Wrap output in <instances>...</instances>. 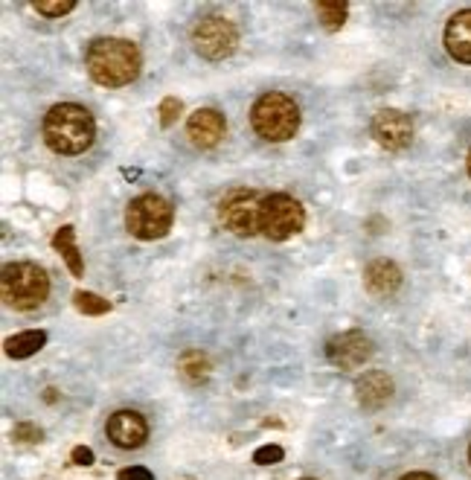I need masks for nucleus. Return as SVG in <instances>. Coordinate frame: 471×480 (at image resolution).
Wrapping results in <instances>:
<instances>
[{
    "mask_svg": "<svg viewBox=\"0 0 471 480\" xmlns=\"http://www.w3.org/2000/svg\"><path fill=\"white\" fill-rule=\"evenodd\" d=\"M445 50L460 65H471V9L457 12L445 27Z\"/></svg>",
    "mask_w": 471,
    "mask_h": 480,
    "instance_id": "4468645a",
    "label": "nucleus"
},
{
    "mask_svg": "<svg viewBox=\"0 0 471 480\" xmlns=\"http://www.w3.org/2000/svg\"><path fill=\"white\" fill-rule=\"evenodd\" d=\"M303 480H312V477H303Z\"/></svg>",
    "mask_w": 471,
    "mask_h": 480,
    "instance_id": "c85d7f7f",
    "label": "nucleus"
},
{
    "mask_svg": "<svg viewBox=\"0 0 471 480\" xmlns=\"http://www.w3.org/2000/svg\"><path fill=\"white\" fill-rule=\"evenodd\" d=\"M466 164H468V175H471V152H468V160H466Z\"/></svg>",
    "mask_w": 471,
    "mask_h": 480,
    "instance_id": "cd10ccee",
    "label": "nucleus"
},
{
    "mask_svg": "<svg viewBox=\"0 0 471 480\" xmlns=\"http://www.w3.org/2000/svg\"><path fill=\"white\" fill-rule=\"evenodd\" d=\"M32 9L39 12V15H47V18H61L67 15V12L76 9L73 0H35Z\"/></svg>",
    "mask_w": 471,
    "mask_h": 480,
    "instance_id": "412c9836",
    "label": "nucleus"
},
{
    "mask_svg": "<svg viewBox=\"0 0 471 480\" xmlns=\"http://www.w3.org/2000/svg\"><path fill=\"white\" fill-rule=\"evenodd\" d=\"M326 359H329V364L338 367V370H358V367H364L369 359H373V341L358 329L341 332V335L329 338Z\"/></svg>",
    "mask_w": 471,
    "mask_h": 480,
    "instance_id": "1a4fd4ad",
    "label": "nucleus"
},
{
    "mask_svg": "<svg viewBox=\"0 0 471 480\" xmlns=\"http://www.w3.org/2000/svg\"><path fill=\"white\" fill-rule=\"evenodd\" d=\"M306 227L303 204L289 192H274L262 199V236L271 242H285Z\"/></svg>",
    "mask_w": 471,
    "mask_h": 480,
    "instance_id": "423d86ee",
    "label": "nucleus"
},
{
    "mask_svg": "<svg viewBox=\"0 0 471 480\" xmlns=\"http://www.w3.org/2000/svg\"><path fill=\"white\" fill-rule=\"evenodd\" d=\"M44 343H47V332L44 329H27V332H18V335H12L6 338V355L9 359H30V355H35L39 350H44Z\"/></svg>",
    "mask_w": 471,
    "mask_h": 480,
    "instance_id": "f3484780",
    "label": "nucleus"
},
{
    "mask_svg": "<svg viewBox=\"0 0 471 480\" xmlns=\"http://www.w3.org/2000/svg\"><path fill=\"white\" fill-rule=\"evenodd\" d=\"M181 111H183V102L178 100V96H166V100L160 102V108H157L160 126H164V129H172V126H175V122H178Z\"/></svg>",
    "mask_w": 471,
    "mask_h": 480,
    "instance_id": "4be33fe9",
    "label": "nucleus"
},
{
    "mask_svg": "<svg viewBox=\"0 0 471 480\" xmlns=\"http://www.w3.org/2000/svg\"><path fill=\"white\" fill-rule=\"evenodd\" d=\"M251 126L262 140L285 143L300 129V108L285 93H262L251 108Z\"/></svg>",
    "mask_w": 471,
    "mask_h": 480,
    "instance_id": "20e7f679",
    "label": "nucleus"
},
{
    "mask_svg": "<svg viewBox=\"0 0 471 480\" xmlns=\"http://www.w3.org/2000/svg\"><path fill=\"white\" fill-rule=\"evenodd\" d=\"M70 458H73V463H76V466H93V451H91V449H84V446H76V449H73Z\"/></svg>",
    "mask_w": 471,
    "mask_h": 480,
    "instance_id": "a878e982",
    "label": "nucleus"
},
{
    "mask_svg": "<svg viewBox=\"0 0 471 480\" xmlns=\"http://www.w3.org/2000/svg\"><path fill=\"white\" fill-rule=\"evenodd\" d=\"M373 138L387 152H402L413 140V120L399 108H384L373 117Z\"/></svg>",
    "mask_w": 471,
    "mask_h": 480,
    "instance_id": "9d476101",
    "label": "nucleus"
},
{
    "mask_svg": "<svg viewBox=\"0 0 471 480\" xmlns=\"http://www.w3.org/2000/svg\"><path fill=\"white\" fill-rule=\"evenodd\" d=\"M355 393H358V402H361L367 411H378L393 396V378L384 370H367L355 381Z\"/></svg>",
    "mask_w": 471,
    "mask_h": 480,
    "instance_id": "ddd939ff",
    "label": "nucleus"
},
{
    "mask_svg": "<svg viewBox=\"0 0 471 480\" xmlns=\"http://www.w3.org/2000/svg\"><path fill=\"white\" fill-rule=\"evenodd\" d=\"M117 480H155V475L146 469V466H129L117 475Z\"/></svg>",
    "mask_w": 471,
    "mask_h": 480,
    "instance_id": "393cba45",
    "label": "nucleus"
},
{
    "mask_svg": "<svg viewBox=\"0 0 471 480\" xmlns=\"http://www.w3.org/2000/svg\"><path fill=\"white\" fill-rule=\"evenodd\" d=\"M402 480H437V477L428 475V472H411V475H404Z\"/></svg>",
    "mask_w": 471,
    "mask_h": 480,
    "instance_id": "bb28decb",
    "label": "nucleus"
},
{
    "mask_svg": "<svg viewBox=\"0 0 471 480\" xmlns=\"http://www.w3.org/2000/svg\"><path fill=\"white\" fill-rule=\"evenodd\" d=\"M12 437H15L18 442H41V428L32 425V422H18L15 431H12Z\"/></svg>",
    "mask_w": 471,
    "mask_h": 480,
    "instance_id": "b1692460",
    "label": "nucleus"
},
{
    "mask_svg": "<svg viewBox=\"0 0 471 480\" xmlns=\"http://www.w3.org/2000/svg\"><path fill=\"white\" fill-rule=\"evenodd\" d=\"M225 131H227L225 114L216 108H198L187 120V134L198 149H213V146H218L221 138H225Z\"/></svg>",
    "mask_w": 471,
    "mask_h": 480,
    "instance_id": "f8f14e48",
    "label": "nucleus"
},
{
    "mask_svg": "<svg viewBox=\"0 0 471 480\" xmlns=\"http://www.w3.org/2000/svg\"><path fill=\"white\" fill-rule=\"evenodd\" d=\"M468 458H471V451H468Z\"/></svg>",
    "mask_w": 471,
    "mask_h": 480,
    "instance_id": "c756f323",
    "label": "nucleus"
},
{
    "mask_svg": "<svg viewBox=\"0 0 471 480\" xmlns=\"http://www.w3.org/2000/svg\"><path fill=\"white\" fill-rule=\"evenodd\" d=\"M105 434L117 449H126V451L140 449L148 437V422H146V416L138 413V411H117V413L108 416Z\"/></svg>",
    "mask_w": 471,
    "mask_h": 480,
    "instance_id": "9b49d317",
    "label": "nucleus"
},
{
    "mask_svg": "<svg viewBox=\"0 0 471 480\" xmlns=\"http://www.w3.org/2000/svg\"><path fill=\"white\" fill-rule=\"evenodd\" d=\"M192 47H195V53L207 61H225L236 53V47H239V30H236L233 21L227 18L207 15L195 23Z\"/></svg>",
    "mask_w": 471,
    "mask_h": 480,
    "instance_id": "0eeeda50",
    "label": "nucleus"
},
{
    "mask_svg": "<svg viewBox=\"0 0 471 480\" xmlns=\"http://www.w3.org/2000/svg\"><path fill=\"white\" fill-rule=\"evenodd\" d=\"M53 248L61 253V260L67 262L73 277H82L84 274V260H82V253L76 248V227H73V225L58 227L56 236H53Z\"/></svg>",
    "mask_w": 471,
    "mask_h": 480,
    "instance_id": "dca6fc26",
    "label": "nucleus"
},
{
    "mask_svg": "<svg viewBox=\"0 0 471 480\" xmlns=\"http://www.w3.org/2000/svg\"><path fill=\"white\" fill-rule=\"evenodd\" d=\"M285 458V451L280 449V446H259L256 451H253V463L256 466H274V463H280Z\"/></svg>",
    "mask_w": 471,
    "mask_h": 480,
    "instance_id": "5701e85b",
    "label": "nucleus"
},
{
    "mask_svg": "<svg viewBox=\"0 0 471 480\" xmlns=\"http://www.w3.org/2000/svg\"><path fill=\"white\" fill-rule=\"evenodd\" d=\"M172 218H175V210H172V204L164 199V195L146 192V195H138V199L129 201L126 227L134 239L152 242V239L166 236L172 227Z\"/></svg>",
    "mask_w": 471,
    "mask_h": 480,
    "instance_id": "39448f33",
    "label": "nucleus"
},
{
    "mask_svg": "<svg viewBox=\"0 0 471 480\" xmlns=\"http://www.w3.org/2000/svg\"><path fill=\"white\" fill-rule=\"evenodd\" d=\"M178 370H181V376L190 381V385H201V381H207L209 378V359L201 352V350H187L181 355V361H178Z\"/></svg>",
    "mask_w": 471,
    "mask_h": 480,
    "instance_id": "a211bd4d",
    "label": "nucleus"
},
{
    "mask_svg": "<svg viewBox=\"0 0 471 480\" xmlns=\"http://www.w3.org/2000/svg\"><path fill=\"white\" fill-rule=\"evenodd\" d=\"M364 286L373 298H390L402 286V271L390 260H376L364 271Z\"/></svg>",
    "mask_w": 471,
    "mask_h": 480,
    "instance_id": "2eb2a0df",
    "label": "nucleus"
},
{
    "mask_svg": "<svg viewBox=\"0 0 471 480\" xmlns=\"http://www.w3.org/2000/svg\"><path fill=\"white\" fill-rule=\"evenodd\" d=\"M96 122L88 108L76 102L53 105L44 117V143L56 155H82L93 146Z\"/></svg>",
    "mask_w": 471,
    "mask_h": 480,
    "instance_id": "f03ea898",
    "label": "nucleus"
},
{
    "mask_svg": "<svg viewBox=\"0 0 471 480\" xmlns=\"http://www.w3.org/2000/svg\"><path fill=\"white\" fill-rule=\"evenodd\" d=\"M315 12H317L320 23H324V30L338 32V30L343 27L346 12H350V6L341 4V0H320V4H315Z\"/></svg>",
    "mask_w": 471,
    "mask_h": 480,
    "instance_id": "6ab92c4d",
    "label": "nucleus"
},
{
    "mask_svg": "<svg viewBox=\"0 0 471 480\" xmlns=\"http://www.w3.org/2000/svg\"><path fill=\"white\" fill-rule=\"evenodd\" d=\"M73 306H76L82 315H93V317L111 312V303L105 298H99V294H93V291H76V294H73Z\"/></svg>",
    "mask_w": 471,
    "mask_h": 480,
    "instance_id": "aec40b11",
    "label": "nucleus"
},
{
    "mask_svg": "<svg viewBox=\"0 0 471 480\" xmlns=\"http://www.w3.org/2000/svg\"><path fill=\"white\" fill-rule=\"evenodd\" d=\"M262 199L259 192H233L221 201V225L236 236L262 233Z\"/></svg>",
    "mask_w": 471,
    "mask_h": 480,
    "instance_id": "6e6552de",
    "label": "nucleus"
},
{
    "mask_svg": "<svg viewBox=\"0 0 471 480\" xmlns=\"http://www.w3.org/2000/svg\"><path fill=\"white\" fill-rule=\"evenodd\" d=\"M84 67L102 88H122L140 76L143 58L138 44L129 39H96L84 53Z\"/></svg>",
    "mask_w": 471,
    "mask_h": 480,
    "instance_id": "f257e3e1",
    "label": "nucleus"
},
{
    "mask_svg": "<svg viewBox=\"0 0 471 480\" xmlns=\"http://www.w3.org/2000/svg\"><path fill=\"white\" fill-rule=\"evenodd\" d=\"M0 294H4L6 306H12V309L32 312L47 300L49 277L35 262H9L0 271Z\"/></svg>",
    "mask_w": 471,
    "mask_h": 480,
    "instance_id": "7ed1b4c3",
    "label": "nucleus"
}]
</instances>
